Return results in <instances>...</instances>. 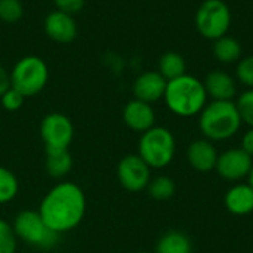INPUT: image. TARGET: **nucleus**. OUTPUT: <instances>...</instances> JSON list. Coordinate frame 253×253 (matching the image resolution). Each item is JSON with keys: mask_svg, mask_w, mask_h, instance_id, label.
Segmentation results:
<instances>
[{"mask_svg": "<svg viewBox=\"0 0 253 253\" xmlns=\"http://www.w3.org/2000/svg\"><path fill=\"white\" fill-rule=\"evenodd\" d=\"M37 212L46 225L61 236L82 224L86 215V196L76 182L62 181L44 194Z\"/></svg>", "mask_w": 253, "mask_h": 253, "instance_id": "f257e3e1", "label": "nucleus"}, {"mask_svg": "<svg viewBox=\"0 0 253 253\" xmlns=\"http://www.w3.org/2000/svg\"><path fill=\"white\" fill-rule=\"evenodd\" d=\"M208 98L203 82L185 73L184 76L168 82L163 101L175 116L194 117L205 108Z\"/></svg>", "mask_w": 253, "mask_h": 253, "instance_id": "f03ea898", "label": "nucleus"}, {"mask_svg": "<svg viewBox=\"0 0 253 253\" xmlns=\"http://www.w3.org/2000/svg\"><path fill=\"white\" fill-rule=\"evenodd\" d=\"M243 122L236 102L211 101L199 114V129L203 138L212 142H224L236 136Z\"/></svg>", "mask_w": 253, "mask_h": 253, "instance_id": "7ed1b4c3", "label": "nucleus"}, {"mask_svg": "<svg viewBox=\"0 0 253 253\" xmlns=\"http://www.w3.org/2000/svg\"><path fill=\"white\" fill-rule=\"evenodd\" d=\"M176 154V139L173 133L162 126H154L141 133L138 156L151 168L163 169L169 166Z\"/></svg>", "mask_w": 253, "mask_h": 253, "instance_id": "20e7f679", "label": "nucleus"}, {"mask_svg": "<svg viewBox=\"0 0 253 253\" xmlns=\"http://www.w3.org/2000/svg\"><path fill=\"white\" fill-rule=\"evenodd\" d=\"M49 82L47 64L36 55L21 58L10 71L12 87L25 98L39 95Z\"/></svg>", "mask_w": 253, "mask_h": 253, "instance_id": "39448f33", "label": "nucleus"}, {"mask_svg": "<svg viewBox=\"0 0 253 253\" xmlns=\"http://www.w3.org/2000/svg\"><path fill=\"white\" fill-rule=\"evenodd\" d=\"M231 19V10L224 0H205L196 10L194 24L202 37L215 42L228 34Z\"/></svg>", "mask_w": 253, "mask_h": 253, "instance_id": "423d86ee", "label": "nucleus"}, {"mask_svg": "<svg viewBox=\"0 0 253 253\" xmlns=\"http://www.w3.org/2000/svg\"><path fill=\"white\" fill-rule=\"evenodd\" d=\"M18 240L37 249H50L58 242V234H55L43 221V218L36 211L19 212L12 224Z\"/></svg>", "mask_w": 253, "mask_h": 253, "instance_id": "0eeeda50", "label": "nucleus"}, {"mask_svg": "<svg viewBox=\"0 0 253 253\" xmlns=\"http://www.w3.org/2000/svg\"><path fill=\"white\" fill-rule=\"evenodd\" d=\"M40 136L46 151L68 150L74 139V126L68 116L62 113H49L40 123Z\"/></svg>", "mask_w": 253, "mask_h": 253, "instance_id": "6e6552de", "label": "nucleus"}, {"mask_svg": "<svg viewBox=\"0 0 253 253\" xmlns=\"http://www.w3.org/2000/svg\"><path fill=\"white\" fill-rule=\"evenodd\" d=\"M117 179L126 191L139 193L151 181V168L138 154H127L117 165Z\"/></svg>", "mask_w": 253, "mask_h": 253, "instance_id": "1a4fd4ad", "label": "nucleus"}, {"mask_svg": "<svg viewBox=\"0 0 253 253\" xmlns=\"http://www.w3.org/2000/svg\"><path fill=\"white\" fill-rule=\"evenodd\" d=\"M253 166V157H251L242 148H228L219 154L215 170L219 176L230 182H240L249 176Z\"/></svg>", "mask_w": 253, "mask_h": 253, "instance_id": "9d476101", "label": "nucleus"}, {"mask_svg": "<svg viewBox=\"0 0 253 253\" xmlns=\"http://www.w3.org/2000/svg\"><path fill=\"white\" fill-rule=\"evenodd\" d=\"M43 27L47 37L58 43H70L77 37V24L74 16L56 9L44 18Z\"/></svg>", "mask_w": 253, "mask_h": 253, "instance_id": "9b49d317", "label": "nucleus"}, {"mask_svg": "<svg viewBox=\"0 0 253 253\" xmlns=\"http://www.w3.org/2000/svg\"><path fill=\"white\" fill-rule=\"evenodd\" d=\"M218 157L219 153L215 144L206 138L193 141L187 148V160L190 166L200 173H208L215 170Z\"/></svg>", "mask_w": 253, "mask_h": 253, "instance_id": "f8f14e48", "label": "nucleus"}, {"mask_svg": "<svg viewBox=\"0 0 253 253\" xmlns=\"http://www.w3.org/2000/svg\"><path fill=\"white\" fill-rule=\"evenodd\" d=\"M123 122L125 125L138 133H144L148 129L154 127L156 125V113L151 104L139 101V99H132L129 101L125 108H123Z\"/></svg>", "mask_w": 253, "mask_h": 253, "instance_id": "ddd939ff", "label": "nucleus"}, {"mask_svg": "<svg viewBox=\"0 0 253 253\" xmlns=\"http://www.w3.org/2000/svg\"><path fill=\"white\" fill-rule=\"evenodd\" d=\"M168 80L159 71H144L133 82V95L136 99L154 104L165 96Z\"/></svg>", "mask_w": 253, "mask_h": 253, "instance_id": "4468645a", "label": "nucleus"}, {"mask_svg": "<svg viewBox=\"0 0 253 253\" xmlns=\"http://www.w3.org/2000/svg\"><path fill=\"white\" fill-rule=\"evenodd\" d=\"M206 93L212 101H233L237 93V84L231 74L222 70H213L203 80Z\"/></svg>", "mask_w": 253, "mask_h": 253, "instance_id": "2eb2a0df", "label": "nucleus"}, {"mask_svg": "<svg viewBox=\"0 0 253 253\" xmlns=\"http://www.w3.org/2000/svg\"><path fill=\"white\" fill-rule=\"evenodd\" d=\"M225 208L236 216H245L253 212V188L246 182L233 185L224 199Z\"/></svg>", "mask_w": 253, "mask_h": 253, "instance_id": "dca6fc26", "label": "nucleus"}, {"mask_svg": "<svg viewBox=\"0 0 253 253\" xmlns=\"http://www.w3.org/2000/svg\"><path fill=\"white\" fill-rule=\"evenodd\" d=\"M156 253H193V243L182 231H168L156 243Z\"/></svg>", "mask_w": 253, "mask_h": 253, "instance_id": "f3484780", "label": "nucleus"}, {"mask_svg": "<svg viewBox=\"0 0 253 253\" xmlns=\"http://www.w3.org/2000/svg\"><path fill=\"white\" fill-rule=\"evenodd\" d=\"M243 47L233 36H222L213 42V56L222 64H234L242 59Z\"/></svg>", "mask_w": 253, "mask_h": 253, "instance_id": "a211bd4d", "label": "nucleus"}, {"mask_svg": "<svg viewBox=\"0 0 253 253\" xmlns=\"http://www.w3.org/2000/svg\"><path fill=\"white\" fill-rule=\"evenodd\" d=\"M73 169V157L68 150L46 151V170L55 179H62Z\"/></svg>", "mask_w": 253, "mask_h": 253, "instance_id": "6ab92c4d", "label": "nucleus"}, {"mask_svg": "<svg viewBox=\"0 0 253 253\" xmlns=\"http://www.w3.org/2000/svg\"><path fill=\"white\" fill-rule=\"evenodd\" d=\"M187 71V62L178 52H166L159 59V73L169 82L184 76Z\"/></svg>", "mask_w": 253, "mask_h": 253, "instance_id": "aec40b11", "label": "nucleus"}, {"mask_svg": "<svg viewBox=\"0 0 253 253\" xmlns=\"http://www.w3.org/2000/svg\"><path fill=\"white\" fill-rule=\"evenodd\" d=\"M18 193H19L18 178L10 169L0 166V205L10 203L12 200L16 199Z\"/></svg>", "mask_w": 253, "mask_h": 253, "instance_id": "412c9836", "label": "nucleus"}, {"mask_svg": "<svg viewBox=\"0 0 253 253\" xmlns=\"http://www.w3.org/2000/svg\"><path fill=\"white\" fill-rule=\"evenodd\" d=\"M148 194L150 197H153L154 200H169L170 197H173L175 191H176V185L175 181L166 175H159L156 178H151L148 187Z\"/></svg>", "mask_w": 253, "mask_h": 253, "instance_id": "4be33fe9", "label": "nucleus"}, {"mask_svg": "<svg viewBox=\"0 0 253 253\" xmlns=\"http://www.w3.org/2000/svg\"><path fill=\"white\" fill-rule=\"evenodd\" d=\"M18 242L12 224L0 218V253H16Z\"/></svg>", "mask_w": 253, "mask_h": 253, "instance_id": "5701e85b", "label": "nucleus"}, {"mask_svg": "<svg viewBox=\"0 0 253 253\" xmlns=\"http://www.w3.org/2000/svg\"><path fill=\"white\" fill-rule=\"evenodd\" d=\"M24 16L21 0H0V19L6 24H15Z\"/></svg>", "mask_w": 253, "mask_h": 253, "instance_id": "b1692460", "label": "nucleus"}, {"mask_svg": "<svg viewBox=\"0 0 253 253\" xmlns=\"http://www.w3.org/2000/svg\"><path fill=\"white\" fill-rule=\"evenodd\" d=\"M236 105L239 108L242 122L246 123L249 127H253V89L245 90L239 96Z\"/></svg>", "mask_w": 253, "mask_h": 253, "instance_id": "393cba45", "label": "nucleus"}, {"mask_svg": "<svg viewBox=\"0 0 253 253\" xmlns=\"http://www.w3.org/2000/svg\"><path fill=\"white\" fill-rule=\"evenodd\" d=\"M236 77L242 84H245L249 89H253V55L245 56L237 62Z\"/></svg>", "mask_w": 253, "mask_h": 253, "instance_id": "a878e982", "label": "nucleus"}, {"mask_svg": "<svg viewBox=\"0 0 253 253\" xmlns=\"http://www.w3.org/2000/svg\"><path fill=\"white\" fill-rule=\"evenodd\" d=\"M0 101H1V105H3L4 110H7V111H18L24 105L25 96L22 93H19L16 89L10 87V89H7L0 96Z\"/></svg>", "mask_w": 253, "mask_h": 253, "instance_id": "bb28decb", "label": "nucleus"}, {"mask_svg": "<svg viewBox=\"0 0 253 253\" xmlns=\"http://www.w3.org/2000/svg\"><path fill=\"white\" fill-rule=\"evenodd\" d=\"M56 10L70 13V15H76L77 12H80L84 6V0H53Z\"/></svg>", "mask_w": 253, "mask_h": 253, "instance_id": "cd10ccee", "label": "nucleus"}, {"mask_svg": "<svg viewBox=\"0 0 253 253\" xmlns=\"http://www.w3.org/2000/svg\"><path fill=\"white\" fill-rule=\"evenodd\" d=\"M243 151H246L251 157H253V127H249V130H246L243 133L242 138V147Z\"/></svg>", "mask_w": 253, "mask_h": 253, "instance_id": "c85d7f7f", "label": "nucleus"}, {"mask_svg": "<svg viewBox=\"0 0 253 253\" xmlns=\"http://www.w3.org/2000/svg\"><path fill=\"white\" fill-rule=\"evenodd\" d=\"M12 87V83H10V73L0 65V96Z\"/></svg>", "mask_w": 253, "mask_h": 253, "instance_id": "c756f323", "label": "nucleus"}, {"mask_svg": "<svg viewBox=\"0 0 253 253\" xmlns=\"http://www.w3.org/2000/svg\"><path fill=\"white\" fill-rule=\"evenodd\" d=\"M248 184L251 185L253 188V166H252V170H251V173H249V176H248Z\"/></svg>", "mask_w": 253, "mask_h": 253, "instance_id": "7c9ffc66", "label": "nucleus"}, {"mask_svg": "<svg viewBox=\"0 0 253 253\" xmlns=\"http://www.w3.org/2000/svg\"><path fill=\"white\" fill-rule=\"evenodd\" d=\"M138 253H150V252H138Z\"/></svg>", "mask_w": 253, "mask_h": 253, "instance_id": "2f4dec72", "label": "nucleus"}]
</instances>
